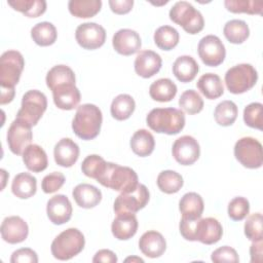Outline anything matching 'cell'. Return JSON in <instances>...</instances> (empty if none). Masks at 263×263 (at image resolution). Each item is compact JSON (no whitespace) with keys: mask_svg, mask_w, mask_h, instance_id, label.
Returning <instances> with one entry per match:
<instances>
[{"mask_svg":"<svg viewBox=\"0 0 263 263\" xmlns=\"http://www.w3.org/2000/svg\"><path fill=\"white\" fill-rule=\"evenodd\" d=\"M262 108L263 105L257 102L251 103L248 106H246L243 110V121L248 126L257 129H262Z\"/></svg>","mask_w":263,"mask_h":263,"instance_id":"obj_45","label":"cell"},{"mask_svg":"<svg viewBox=\"0 0 263 263\" xmlns=\"http://www.w3.org/2000/svg\"><path fill=\"white\" fill-rule=\"evenodd\" d=\"M97 182L120 193L133 191L139 184L138 175L133 168L113 162H107L104 173L97 179Z\"/></svg>","mask_w":263,"mask_h":263,"instance_id":"obj_3","label":"cell"},{"mask_svg":"<svg viewBox=\"0 0 263 263\" xmlns=\"http://www.w3.org/2000/svg\"><path fill=\"white\" fill-rule=\"evenodd\" d=\"M223 33L229 42L233 44H240L248 39L250 29L245 21L231 20L225 24Z\"/></svg>","mask_w":263,"mask_h":263,"instance_id":"obj_36","label":"cell"},{"mask_svg":"<svg viewBox=\"0 0 263 263\" xmlns=\"http://www.w3.org/2000/svg\"><path fill=\"white\" fill-rule=\"evenodd\" d=\"M223 235V228L216 218L208 217L199 219L196 230V240L204 245L218 242Z\"/></svg>","mask_w":263,"mask_h":263,"instance_id":"obj_23","label":"cell"},{"mask_svg":"<svg viewBox=\"0 0 263 263\" xmlns=\"http://www.w3.org/2000/svg\"><path fill=\"white\" fill-rule=\"evenodd\" d=\"M25 61L20 51L7 50L0 58L1 88H14L24 70Z\"/></svg>","mask_w":263,"mask_h":263,"instance_id":"obj_8","label":"cell"},{"mask_svg":"<svg viewBox=\"0 0 263 263\" xmlns=\"http://www.w3.org/2000/svg\"><path fill=\"white\" fill-rule=\"evenodd\" d=\"M54 105L62 110H72L80 102V91L75 84L68 83L54 87L52 90Z\"/></svg>","mask_w":263,"mask_h":263,"instance_id":"obj_19","label":"cell"},{"mask_svg":"<svg viewBox=\"0 0 263 263\" xmlns=\"http://www.w3.org/2000/svg\"><path fill=\"white\" fill-rule=\"evenodd\" d=\"M92 262H105V263H115L117 262V256L111 250H100L96 253L92 258Z\"/></svg>","mask_w":263,"mask_h":263,"instance_id":"obj_52","label":"cell"},{"mask_svg":"<svg viewBox=\"0 0 263 263\" xmlns=\"http://www.w3.org/2000/svg\"><path fill=\"white\" fill-rule=\"evenodd\" d=\"M197 51L202 63L210 67H217L222 64L226 55L225 46L216 35L202 37L198 43Z\"/></svg>","mask_w":263,"mask_h":263,"instance_id":"obj_11","label":"cell"},{"mask_svg":"<svg viewBox=\"0 0 263 263\" xmlns=\"http://www.w3.org/2000/svg\"><path fill=\"white\" fill-rule=\"evenodd\" d=\"M109 5L111 10L116 14H125L132 10L134 1L133 0H110Z\"/></svg>","mask_w":263,"mask_h":263,"instance_id":"obj_51","label":"cell"},{"mask_svg":"<svg viewBox=\"0 0 263 263\" xmlns=\"http://www.w3.org/2000/svg\"><path fill=\"white\" fill-rule=\"evenodd\" d=\"M45 81L47 87L52 90L54 87L62 84H75V74L70 67L66 65H57L47 72Z\"/></svg>","mask_w":263,"mask_h":263,"instance_id":"obj_32","label":"cell"},{"mask_svg":"<svg viewBox=\"0 0 263 263\" xmlns=\"http://www.w3.org/2000/svg\"><path fill=\"white\" fill-rule=\"evenodd\" d=\"M154 42L162 50H171L179 43V33L171 26H161L154 33Z\"/></svg>","mask_w":263,"mask_h":263,"instance_id":"obj_40","label":"cell"},{"mask_svg":"<svg viewBox=\"0 0 263 263\" xmlns=\"http://www.w3.org/2000/svg\"><path fill=\"white\" fill-rule=\"evenodd\" d=\"M22 155L26 167L31 172L40 173L47 167V155L44 149L37 144H30Z\"/></svg>","mask_w":263,"mask_h":263,"instance_id":"obj_25","label":"cell"},{"mask_svg":"<svg viewBox=\"0 0 263 263\" xmlns=\"http://www.w3.org/2000/svg\"><path fill=\"white\" fill-rule=\"evenodd\" d=\"M156 183L160 191L166 194H173L177 193L183 187L184 181L179 173L166 170L159 173Z\"/></svg>","mask_w":263,"mask_h":263,"instance_id":"obj_38","label":"cell"},{"mask_svg":"<svg viewBox=\"0 0 263 263\" xmlns=\"http://www.w3.org/2000/svg\"><path fill=\"white\" fill-rule=\"evenodd\" d=\"M47 217L55 225L67 223L72 217V204L64 194L52 196L46 204Z\"/></svg>","mask_w":263,"mask_h":263,"instance_id":"obj_16","label":"cell"},{"mask_svg":"<svg viewBox=\"0 0 263 263\" xmlns=\"http://www.w3.org/2000/svg\"><path fill=\"white\" fill-rule=\"evenodd\" d=\"M85 238L77 228H68L61 232L51 242V254L58 260H70L84 248Z\"/></svg>","mask_w":263,"mask_h":263,"instance_id":"obj_4","label":"cell"},{"mask_svg":"<svg viewBox=\"0 0 263 263\" xmlns=\"http://www.w3.org/2000/svg\"><path fill=\"white\" fill-rule=\"evenodd\" d=\"M101 0H70L68 3L70 13L80 18L92 17L101 10Z\"/></svg>","mask_w":263,"mask_h":263,"instance_id":"obj_35","label":"cell"},{"mask_svg":"<svg viewBox=\"0 0 263 263\" xmlns=\"http://www.w3.org/2000/svg\"><path fill=\"white\" fill-rule=\"evenodd\" d=\"M53 156L57 164L71 167L79 157V147L72 139L63 138L55 144Z\"/></svg>","mask_w":263,"mask_h":263,"instance_id":"obj_20","label":"cell"},{"mask_svg":"<svg viewBox=\"0 0 263 263\" xmlns=\"http://www.w3.org/2000/svg\"><path fill=\"white\" fill-rule=\"evenodd\" d=\"M263 243L261 240L253 241L250 248V254H251V262L252 263H261L262 262V254H263Z\"/></svg>","mask_w":263,"mask_h":263,"instance_id":"obj_53","label":"cell"},{"mask_svg":"<svg viewBox=\"0 0 263 263\" xmlns=\"http://www.w3.org/2000/svg\"><path fill=\"white\" fill-rule=\"evenodd\" d=\"M225 7L233 13L262 14L263 3L254 0H225Z\"/></svg>","mask_w":263,"mask_h":263,"instance_id":"obj_41","label":"cell"},{"mask_svg":"<svg viewBox=\"0 0 263 263\" xmlns=\"http://www.w3.org/2000/svg\"><path fill=\"white\" fill-rule=\"evenodd\" d=\"M238 114L237 106L234 102L226 100L219 103L214 111V118L219 125L229 126L234 123Z\"/></svg>","mask_w":263,"mask_h":263,"instance_id":"obj_39","label":"cell"},{"mask_svg":"<svg viewBox=\"0 0 263 263\" xmlns=\"http://www.w3.org/2000/svg\"><path fill=\"white\" fill-rule=\"evenodd\" d=\"M177 93V85L170 78H160L149 87L151 99L157 102H170Z\"/></svg>","mask_w":263,"mask_h":263,"instance_id":"obj_31","label":"cell"},{"mask_svg":"<svg viewBox=\"0 0 263 263\" xmlns=\"http://www.w3.org/2000/svg\"><path fill=\"white\" fill-rule=\"evenodd\" d=\"M200 92L209 100L220 98L224 93L223 82L217 74L205 73L199 77L196 83Z\"/></svg>","mask_w":263,"mask_h":263,"instance_id":"obj_27","label":"cell"},{"mask_svg":"<svg viewBox=\"0 0 263 263\" xmlns=\"http://www.w3.org/2000/svg\"><path fill=\"white\" fill-rule=\"evenodd\" d=\"M155 147L154 137L147 129H139L135 132L130 139V148L135 154L140 157L150 155Z\"/></svg>","mask_w":263,"mask_h":263,"instance_id":"obj_30","label":"cell"},{"mask_svg":"<svg viewBox=\"0 0 263 263\" xmlns=\"http://www.w3.org/2000/svg\"><path fill=\"white\" fill-rule=\"evenodd\" d=\"M204 209L203 200L196 192L185 193L179 201V210L182 217L198 219L201 218Z\"/></svg>","mask_w":263,"mask_h":263,"instance_id":"obj_29","label":"cell"},{"mask_svg":"<svg viewBox=\"0 0 263 263\" xmlns=\"http://www.w3.org/2000/svg\"><path fill=\"white\" fill-rule=\"evenodd\" d=\"M114 49L122 55H132L141 49L140 35L132 29L118 30L112 39Z\"/></svg>","mask_w":263,"mask_h":263,"instance_id":"obj_17","label":"cell"},{"mask_svg":"<svg viewBox=\"0 0 263 263\" xmlns=\"http://www.w3.org/2000/svg\"><path fill=\"white\" fill-rule=\"evenodd\" d=\"M11 263H37L38 257L35 251L30 248H22L14 251L10 258Z\"/></svg>","mask_w":263,"mask_h":263,"instance_id":"obj_50","label":"cell"},{"mask_svg":"<svg viewBox=\"0 0 263 263\" xmlns=\"http://www.w3.org/2000/svg\"><path fill=\"white\" fill-rule=\"evenodd\" d=\"M103 115L93 104H83L76 110L72 121L74 134L82 140L95 139L101 130Z\"/></svg>","mask_w":263,"mask_h":263,"instance_id":"obj_1","label":"cell"},{"mask_svg":"<svg viewBox=\"0 0 263 263\" xmlns=\"http://www.w3.org/2000/svg\"><path fill=\"white\" fill-rule=\"evenodd\" d=\"M107 166V161L100 155L91 154L84 158L81 163L82 173L92 179H98L105 171Z\"/></svg>","mask_w":263,"mask_h":263,"instance_id":"obj_43","label":"cell"},{"mask_svg":"<svg viewBox=\"0 0 263 263\" xmlns=\"http://www.w3.org/2000/svg\"><path fill=\"white\" fill-rule=\"evenodd\" d=\"M249 212L250 202L246 197H234L228 204V216L233 221L243 220L249 215Z\"/></svg>","mask_w":263,"mask_h":263,"instance_id":"obj_46","label":"cell"},{"mask_svg":"<svg viewBox=\"0 0 263 263\" xmlns=\"http://www.w3.org/2000/svg\"><path fill=\"white\" fill-rule=\"evenodd\" d=\"M179 106L188 114H197L203 109V101L196 90L187 89L181 95Z\"/></svg>","mask_w":263,"mask_h":263,"instance_id":"obj_42","label":"cell"},{"mask_svg":"<svg viewBox=\"0 0 263 263\" xmlns=\"http://www.w3.org/2000/svg\"><path fill=\"white\" fill-rule=\"evenodd\" d=\"M149 190L144 185L139 183L137 187L129 192L120 193L114 201V212L116 214L121 213H137L146 206L149 201Z\"/></svg>","mask_w":263,"mask_h":263,"instance_id":"obj_10","label":"cell"},{"mask_svg":"<svg viewBox=\"0 0 263 263\" xmlns=\"http://www.w3.org/2000/svg\"><path fill=\"white\" fill-rule=\"evenodd\" d=\"M170 18L189 34H197L204 27L201 12L187 1H179L170 10Z\"/></svg>","mask_w":263,"mask_h":263,"instance_id":"obj_5","label":"cell"},{"mask_svg":"<svg viewBox=\"0 0 263 263\" xmlns=\"http://www.w3.org/2000/svg\"><path fill=\"white\" fill-rule=\"evenodd\" d=\"M199 70L198 64L190 55H181L177 58L173 65V73L176 78L184 83L192 81Z\"/></svg>","mask_w":263,"mask_h":263,"instance_id":"obj_26","label":"cell"},{"mask_svg":"<svg viewBox=\"0 0 263 263\" xmlns=\"http://www.w3.org/2000/svg\"><path fill=\"white\" fill-rule=\"evenodd\" d=\"M136 108L135 100L132 96L121 93L113 99L110 111L113 118L116 120H125L130 117Z\"/></svg>","mask_w":263,"mask_h":263,"instance_id":"obj_33","label":"cell"},{"mask_svg":"<svg viewBox=\"0 0 263 263\" xmlns=\"http://www.w3.org/2000/svg\"><path fill=\"white\" fill-rule=\"evenodd\" d=\"M72 195L76 203L83 209H91L102 200V192L96 186L81 183L78 184L72 191Z\"/></svg>","mask_w":263,"mask_h":263,"instance_id":"obj_24","label":"cell"},{"mask_svg":"<svg viewBox=\"0 0 263 263\" xmlns=\"http://www.w3.org/2000/svg\"><path fill=\"white\" fill-rule=\"evenodd\" d=\"M161 58L153 50H141L135 60V71L143 78L154 76L161 68Z\"/></svg>","mask_w":263,"mask_h":263,"instance_id":"obj_18","label":"cell"},{"mask_svg":"<svg viewBox=\"0 0 263 263\" xmlns=\"http://www.w3.org/2000/svg\"><path fill=\"white\" fill-rule=\"evenodd\" d=\"M124 261L125 262H142V263L144 262V260L142 258H140V257H128Z\"/></svg>","mask_w":263,"mask_h":263,"instance_id":"obj_55","label":"cell"},{"mask_svg":"<svg viewBox=\"0 0 263 263\" xmlns=\"http://www.w3.org/2000/svg\"><path fill=\"white\" fill-rule=\"evenodd\" d=\"M146 122L155 133L177 135L185 126V115L176 108H155L148 113Z\"/></svg>","mask_w":263,"mask_h":263,"instance_id":"obj_2","label":"cell"},{"mask_svg":"<svg viewBox=\"0 0 263 263\" xmlns=\"http://www.w3.org/2000/svg\"><path fill=\"white\" fill-rule=\"evenodd\" d=\"M75 38L82 48L97 49L105 43L106 31L97 23H83L76 28Z\"/></svg>","mask_w":263,"mask_h":263,"instance_id":"obj_13","label":"cell"},{"mask_svg":"<svg viewBox=\"0 0 263 263\" xmlns=\"http://www.w3.org/2000/svg\"><path fill=\"white\" fill-rule=\"evenodd\" d=\"M66 179L65 176L60 172H53L49 175H46L41 183V187L43 192L45 193H53L61 189L64 185Z\"/></svg>","mask_w":263,"mask_h":263,"instance_id":"obj_47","label":"cell"},{"mask_svg":"<svg viewBox=\"0 0 263 263\" xmlns=\"http://www.w3.org/2000/svg\"><path fill=\"white\" fill-rule=\"evenodd\" d=\"M112 234L119 240L132 238L138 230V220L134 213L117 214L111 225Z\"/></svg>","mask_w":263,"mask_h":263,"instance_id":"obj_21","label":"cell"},{"mask_svg":"<svg viewBox=\"0 0 263 263\" xmlns=\"http://www.w3.org/2000/svg\"><path fill=\"white\" fill-rule=\"evenodd\" d=\"M15 91L14 88H1V99L0 104L5 105L10 103L14 98Z\"/></svg>","mask_w":263,"mask_h":263,"instance_id":"obj_54","label":"cell"},{"mask_svg":"<svg viewBox=\"0 0 263 263\" xmlns=\"http://www.w3.org/2000/svg\"><path fill=\"white\" fill-rule=\"evenodd\" d=\"M172 153L178 163L182 165H191L199 157V144L197 140L191 136H182L174 142Z\"/></svg>","mask_w":263,"mask_h":263,"instance_id":"obj_14","label":"cell"},{"mask_svg":"<svg viewBox=\"0 0 263 263\" xmlns=\"http://www.w3.org/2000/svg\"><path fill=\"white\" fill-rule=\"evenodd\" d=\"M139 249L149 258H158L164 253L166 241L160 232L149 230L140 237Z\"/></svg>","mask_w":263,"mask_h":263,"instance_id":"obj_22","label":"cell"},{"mask_svg":"<svg viewBox=\"0 0 263 263\" xmlns=\"http://www.w3.org/2000/svg\"><path fill=\"white\" fill-rule=\"evenodd\" d=\"M262 221L261 213H254L247 218L245 222V234L248 239L256 241L263 238Z\"/></svg>","mask_w":263,"mask_h":263,"instance_id":"obj_44","label":"cell"},{"mask_svg":"<svg viewBox=\"0 0 263 263\" xmlns=\"http://www.w3.org/2000/svg\"><path fill=\"white\" fill-rule=\"evenodd\" d=\"M235 158L248 168H259L263 163L262 145L252 137H243L234 145Z\"/></svg>","mask_w":263,"mask_h":263,"instance_id":"obj_9","label":"cell"},{"mask_svg":"<svg viewBox=\"0 0 263 263\" xmlns=\"http://www.w3.org/2000/svg\"><path fill=\"white\" fill-rule=\"evenodd\" d=\"M31 128L32 126L16 118L11 122L7 130V144L13 154H23L25 149L31 144L33 139Z\"/></svg>","mask_w":263,"mask_h":263,"instance_id":"obj_12","label":"cell"},{"mask_svg":"<svg viewBox=\"0 0 263 263\" xmlns=\"http://www.w3.org/2000/svg\"><path fill=\"white\" fill-rule=\"evenodd\" d=\"M1 236L8 243H20L24 241L29 234L27 222L18 216L6 217L0 227Z\"/></svg>","mask_w":263,"mask_h":263,"instance_id":"obj_15","label":"cell"},{"mask_svg":"<svg viewBox=\"0 0 263 263\" xmlns=\"http://www.w3.org/2000/svg\"><path fill=\"white\" fill-rule=\"evenodd\" d=\"M31 37L37 45L49 46L55 42L58 33L55 27L51 23L41 22L32 28Z\"/></svg>","mask_w":263,"mask_h":263,"instance_id":"obj_34","label":"cell"},{"mask_svg":"<svg viewBox=\"0 0 263 263\" xmlns=\"http://www.w3.org/2000/svg\"><path fill=\"white\" fill-rule=\"evenodd\" d=\"M211 259L215 263H221V262H231V263H237L239 261L237 252L228 246H223L217 250H215L212 253Z\"/></svg>","mask_w":263,"mask_h":263,"instance_id":"obj_48","label":"cell"},{"mask_svg":"<svg viewBox=\"0 0 263 263\" xmlns=\"http://www.w3.org/2000/svg\"><path fill=\"white\" fill-rule=\"evenodd\" d=\"M47 108V100L43 92L32 89L28 90L22 99L21 109L16 113V119L24 121L30 126L37 124Z\"/></svg>","mask_w":263,"mask_h":263,"instance_id":"obj_7","label":"cell"},{"mask_svg":"<svg viewBox=\"0 0 263 263\" xmlns=\"http://www.w3.org/2000/svg\"><path fill=\"white\" fill-rule=\"evenodd\" d=\"M200 218L193 219V218H185L182 217L179 225L180 233L181 235L190 241L196 240V230H197V224Z\"/></svg>","mask_w":263,"mask_h":263,"instance_id":"obj_49","label":"cell"},{"mask_svg":"<svg viewBox=\"0 0 263 263\" xmlns=\"http://www.w3.org/2000/svg\"><path fill=\"white\" fill-rule=\"evenodd\" d=\"M36 190L37 180L31 174L20 173L13 178L11 184V191L16 197L21 199L30 198L36 193Z\"/></svg>","mask_w":263,"mask_h":263,"instance_id":"obj_28","label":"cell"},{"mask_svg":"<svg viewBox=\"0 0 263 263\" xmlns=\"http://www.w3.org/2000/svg\"><path fill=\"white\" fill-rule=\"evenodd\" d=\"M258 80V73L251 64H238L231 67L225 73L227 89L234 95L250 90Z\"/></svg>","mask_w":263,"mask_h":263,"instance_id":"obj_6","label":"cell"},{"mask_svg":"<svg viewBox=\"0 0 263 263\" xmlns=\"http://www.w3.org/2000/svg\"><path fill=\"white\" fill-rule=\"evenodd\" d=\"M14 10L24 13L28 17H38L46 10V2L44 0H8Z\"/></svg>","mask_w":263,"mask_h":263,"instance_id":"obj_37","label":"cell"}]
</instances>
